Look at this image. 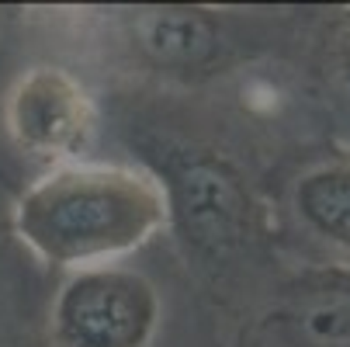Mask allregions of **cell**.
<instances>
[{
  "label": "cell",
  "mask_w": 350,
  "mask_h": 347,
  "mask_svg": "<svg viewBox=\"0 0 350 347\" xmlns=\"http://www.w3.org/2000/svg\"><path fill=\"white\" fill-rule=\"evenodd\" d=\"M264 330L274 347H350V268L309 271L284 285Z\"/></svg>",
  "instance_id": "6"
},
{
  "label": "cell",
  "mask_w": 350,
  "mask_h": 347,
  "mask_svg": "<svg viewBox=\"0 0 350 347\" xmlns=\"http://www.w3.org/2000/svg\"><path fill=\"white\" fill-rule=\"evenodd\" d=\"M8 229L53 271L108 268L167 229V198L142 164L73 160L14 194Z\"/></svg>",
  "instance_id": "1"
},
{
  "label": "cell",
  "mask_w": 350,
  "mask_h": 347,
  "mask_svg": "<svg viewBox=\"0 0 350 347\" xmlns=\"http://www.w3.org/2000/svg\"><path fill=\"white\" fill-rule=\"evenodd\" d=\"M0 347H14V340H11V333H8L4 320H0Z\"/></svg>",
  "instance_id": "9"
},
{
  "label": "cell",
  "mask_w": 350,
  "mask_h": 347,
  "mask_svg": "<svg viewBox=\"0 0 350 347\" xmlns=\"http://www.w3.org/2000/svg\"><path fill=\"white\" fill-rule=\"evenodd\" d=\"M326 73H329V87L350 112V11H343L333 25H329V38H326Z\"/></svg>",
  "instance_id": "8"
},
{
  "label": "cell",
  "mask_w": 350,
  "mask_h": 347,
  "mask_svg": "<svg viewBox=\"0 0 350 347\" xmlns=\"http://www.w3.org/2000/svg\"><path fill=\"white\" fill-rule=\"evenodd\" d=\"M160 288L135 268L108 264L63 274L45 313L49 347H153Z\"/></svg>",
  "instance_id": "3"
},
{
  "label": "cell",
  "mask_w": 350,
  "mask_h": 347,
  "mask_svg": "<svg viewBox=\"0 0 350 347\" xmlns=\"http://www.w3.org/2000/svg\"><path fill=\"white\" fill-rule=\"evenodd\" d=\"M291 212L316 243L350 257V160H326L298 174Z\"/></svg>",
  "instance_id": "7"
},
{
  "label": "cell",
  "mask_w": 350,
  "mask_h": 347,
  "mask_svg": "<svg viewBox=\"0 0 350 347\" xmlns=\"http://www.w3.org/2000/svg\"><path fill=\"white\" fill-rule=\"evenodd\" d=\"M0 129L18 157L53 170L83 157L97 129V105L77 73L38 63L0 94Z\"/></svg>",
  "instance_id": "4"
},
{
  "label": "cell",
  "mask_w": 350,
  "mask_h": 347,
  "mask_svg": "<svg viewBox=\"0 0 350 347\" xmlns=\"http://www.w3.org/2000/svg\"><path fill=\"white\" fill-rule=\"evenodd\" d=\"M129 38L149 66L174 77L212 73L236 53V35L229 31V21L208 8L187 4L132 11Z\"/></svg>",
  "instance_id": "5"
},
{
  "label": "cell",
  "mask_w": 350,
  "mask_h": 347,
  "mask_svg": "<svg viewBox=\"0 0 350 347\" xmlns=\"http://www.w3.org/2000/svg\"><path fill=\"white\" fill-rule=\"evenodd\" d=\"M167 198V229L187 257L229 264L260 236V202L246 174L222 153L194 142L163 146V164L149 167Z\"/></svg>",
  "instance_id": "2"
}]
</instances>
